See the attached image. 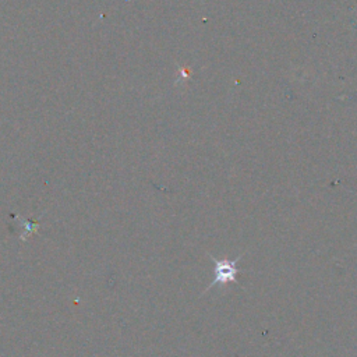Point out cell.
<instances>
[{
    "label": "cell",
    "mask_w": 357,
    "mask_h": 357,
    "mask_svg": "<svg viewBox=\"0 0 357 357\" xmlns=\"http://www.w3.org/2000/svg\"><path fill=\"white\" fill-rule=\"evenodd\" d=\"M215 268H213V282L206 286V289L202 291L205 294L211 287L213 286H225L229 283H238L237 276L241 273V271L237 268V262L241 259L243 254L238 255L236 259H220L213 255H209Z\"/></svg>",
    "instance_id": "cell-1"
}]
</instances>
